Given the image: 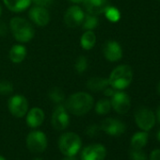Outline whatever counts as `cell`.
I'll list each match as a JSON object with an SVG mask.
<instances>
[{
	"label": "cell",
	"mask_w": 160,
	"mask_h": 160,
	"mask_svg": "<svg viewBox=\"0 0 160 160\" xmlns=\"http://www.w3.org/2000/svg\"><path fill=\"white\" fill-rule=\"evenodd\" d=\"M93 97L84 92L72 93L65 101V108L69 113L74 116H83L89 113L93 108Z\"/></svg>",
	"instance_id": "cell-1"
},
{
	"label": "cell",
	"mask_w": 160,
	"mask_h": 160,
	"mask_svg": "<svg viewBox=\"0 0 160 160\" xmlns=\"http://www.w3.org/2000/svg\"><path fill=\"white\" fill-rule=\"evenodd\" d=\"M133 80V70L129 65L117 66L109 74V86L117 91H122L129 87Z\"/></svg>",
	"instance_id": "cell-2"
},
{
	"label": "cell",
	"mask_w": 160,
	"mask_h": 160,
	"mask_svg": "<svg viewBox=\"0 0 160 160\" xmlns=\"http://www.w3.org/2000/svg\"><path fill=\"white\" fill-rule=\"evenodd\" d=\"M10 28L14 39L22 43L30 42L35 35L32 25L22 17H13L10 22Z\"/></svg>",
	"instance_id": "cell-3"
},
{
	"label": "cell",
	"mask_w": 160,
	"mask_h": 160,
	"mask_svg": "<svg viewBox=\"0 0 160 160\" xmlns=\"http://www.w3.org/2000/svg\"><path fill=\"white\" fill-rule=\"evenodd\" d=\"M58 146L63 155L74 156L82 148V139L73 132H66L58 138Z\"/></svg>",
	"instance_id": "cell-4"
},
{
	"label": "cell",
	"mask_w": 160,
	"mask_h": 160,
	"mask_svg": "<svg viewBox=\"0 0 160 160\" xmlns=\"http://www.w3.org/2000/svg\"><path fill=\"white\" fill-rule=\"evenodd\" d=\"M28 149L33 153H41L47 148V137L42 131L33 130L28 133L26 139Z\"/></svg>",
	"instance_id": "cell-5"
},
{
	"label": "cell",
	"mask_w": 160,
	"mask_h": 160,
	"mask_svg": "<svg viewBox=\"0 0 160 160\" xmlns=\"http://www.w3.org/2000/svg\"><path fill=\"white\" fill-rule=\"evenodd\" d=\"M8 109L12 116L23 118L28 111V101L21 94L13 95L8 101Z\"/></svg>",
	"instance_id": "cell-6"
},
{
	"label": "cell",
	"mask_w": 160,
	"mask_h": 160,
	"mask_svg": "<svg viewBox=\"0 0 160 160\" xmlns=\"http://www.w3.org/2000/svg\"><path fill=\"white\" fill-rule=\"evenodd\" d=\"M135 121L138 128L142 131H150L155 123V116L153 112L147 108H139L135 113Z\"/></svg>",
	"instance_id": "cell-7"
},
{
	"label": "cell",
	"mask_w": 160,
	"mask_h": 160,
	"mask_svg": "<svg viewBox=\"0 0 160 160\" xmlns=\"http://www.w3.org/2000/svg\"><path fill=\"white\" fill-rule=\"evenodd\" d=\"M70 123L69 112L62 104L57 105L51 117V124L58 131L65 130Z\"/></svg>",
	"instance_id": "cell-8"
},
{
	"label": "cell",
	"mask_w": 160,
	"mask_h": 160,
	"mask_svg": "<svg viewBox=\"0 0 160 160\" xmlns=\"http://www.w3.org/2000/svg\"><path fill=\"white\" fill-rule=\"evenodd\" d=\"M85 16V12L83 10L76 6H71L67 9V11L64 13V23L68 28H75L77 27H80L83 22Z\"/></svg>",
	"instance_id": "cell-9"
},
{
	"label": "cell",
	"mask_w": 160,
	"mask_h": 160,
	"mask_svg": "<svg viewBox=\"0 0 160 160\" xmlns=\"http://www.w3.org/2000/svg\"><path fill=\"white\" fill-rule=\"evenodd\" d=\"M111 108L119 114H126L131 108V101L128 94L122 91H116L111 96Z\"/></svg>",
	"instance_id": "cell-10"
},
{
	"label": "cell",
	"mask_w": 160,
	"mask_h": 160,
	"mask_svg": "<svg viewBox=\"0 0 160 160\" xmlns=\"http://www.w3.org/2000/svg\"><path fill=\"white\" fill-rule=\"evenodd\" d=\"M100 128L101 131L112 137H119L126 130L125 124L122 121L114 118H107L103 120L100 124Z\"/></svg>",
	"instance_id": "cell-11"
},
{
	"label": "cell",
	"mask_w": 160,
	"mask_h": 160,
	"mask_svg": "<svg viewBox=\"0 0 160 160\" xmlns=\"http://www.w3.org/2000/svg\"><path fill=\"white\" fill-rule=\"evenodd\" d=\"M106 156L107 149L100 143L90 144L81 152V160H105Z\"/></svg>",
	"instance_id": "cell-12"
},
{
	"label": "cell",
	"mask_w": 160,
	"mask_h": 160,
	"mask_svg": "<svg viewBox=\"0 0 160 160\" xmlns=\"http://www.w3.org/2000/svg\"><path fill=\"white\" fill-rule=\"evenodd\" d=\"M29 19L39 27H45L50 22V13L45 7L34 6L28 12Z\"/></svg>",
	"instance_id": "cell-13"
},
{
	"label": "cell",
	"mask_w": 160,
	"mask_h": 160,
	"mask_svg": "<svg viewBox=\"0 0 160 160\" xmlns=\"http://www.w3.org/2000/svg\"><path fill=\"white\" fill-rule=\"evenodd\" d=\"M103 54L108 61L116 62L122 58V49L116 41H108L103 46Z\"/></svg>",
	"instance_id": "cell-14"
},
{
	"label": "cell",
	"mask_w": 160,
	"mask_h": 160,
	"mask_svg": "<svg viewBox=\"0 0 160 160\" xmlns=\"http://www.w3.org/2000/svg\"><path fill=\"white\" fill-rule=\"evenodd\" d=\"M83 6L87 13L99 15L110 6V0H84Z\"/></svg>",
	"instance_id": "cell-15"
},
{
	"label": "cell",
	"mask_w": 160,
	"mask_h": 160,
	"mask_svg": "<svg viewBox=\"0 0 160 160\" xmlns=\"http://www.w3.org/2000/svg\"><path fill=\"white\" fill-rule=\"evenodd\" d=\"M45 114L43 110L40 108H32L27 113V124L30 128H38L44 122Z\"/></svg>",
	"instance_id": "cell-16"
},
{
	"label": "cell",
	"mask_w": 160,
	"mask_h": 160,
	"mask_svg": "<svg viewBox=\"0 0 160 160\" xmlns=\"http://www.w3.org/2000/svg\"><path fill=\"white\" fill-rule=\"evenodd\" d=\"M109 86L108 79L101 76H93L91 77L87 81V88L88 90L93 92H104L106 88Z\"/></svg>",
	"instance_id": "cell-17"
},
{
	"label": "cell",
	"mask_w": 160,
	"mask_h": 160,
	"mask_svg": "<svg viewBox=\"0 0 160 160\" xmlns=\"http://www.w3.org/2000/svg\"><path fill=\"white\" fill-rule=\"evenodd\" d=\"M5 6L12 12H22L28 9L32 0H3Z\"/></svg>",
	"instance_id": "cell-18"
},
{
	"label": "cell",
	"mask_w": 160,
	"mask_h": 160,
	"mask_svg": "<svg viewBox=\"0 0 160 160\" xmlns=\"http://www.w3.org/2000/svg\"><path fill=\"white\" fill-rule=\"evenodd\" d=\"M27 48L22 44H14L10 49L9 58L13 63H21L27 57Z\"/></svg>",
	"instance_id": "cell-19"
},
{
	"label": "cell",
	"mask_w": 160,
	"mask_h": 160,
	"mask_svg": "<svg viewBox=\"0 0 160 160\" xmlns=\"http://www.w3.org/2000/svg\"><path fill=\"white\" fill-rule=\"evenodd\" d=\"M96 43V35L92 30H86L80 39V44L84 50H91Z\"/></svg>",
	"instance_id": "cell-20"
},
{
	"label": "cell",
	"mask_w": 160,
	"mask_h": 160,
	"mask_svg": "<svg viewBox=\"0 0 160 160\" xmlns=\"http://www.w3.org/2000/svg\"><path fill=\"white\" fill-rule=\"evenodd\" d=\"M148 133L146 131L137 132L130 141V146L132 149H142L148 142Z\"/></svg>",
	"instance_id": "cell-21"
},
{
	"label": "cell",
	"mask_w": 160,
	"mask_h": 160,
	"mask_svg": "<svg viewBox=\"0 0 160 160\" xmlns=\"http://www.w3.org/2000/svg\"><path fill=\"white\" fill-rule=\"evenodd\" d=\"M99 25V20L96 15L87 13L84 16L83 22L81 24V27L85 30H93L95 29Z\"/></svg>",
	"instance_id": "cell-22"
},
{
	"label": "cell",
	"mask_w": 160,
	"mask_h": 160,
	"mask_svg": "<svg viewBox=\"0 0 160 160\" xmlns=\"http://www.w3.org/2000/svg\"><path fill=\"white\" fill-rule=\"evenodd\" d=\"M48 97L51 102L55 103L56 105L62 104L65 101V94L63 91L59 88H53L48 92Z\"/></svg>",
	"instance_id": "cell-23"
},
{
	"label": "cell",
	"mask_w": 160,
	"mask_h": 160,
	"mask_svg": "<svg viewBox=\"0 0 160 160\" xmlns=\"http://www.w3.org/2000/svg\"><path fill=\"white\" fill-rule=\"evenodd\" d=\"M111 109V103L108 99H101L95 105V112L98 115H106Z\"/></svg>",
	"instance_id": "cell-24"
},
{
	"label": "cell",
	"mask_w": 160,
	"mask_h": 160,
	"mask_svg": "<svg viewBox=\"0 0 160 160\" xmlns=\"http://www.w3.org/2000/svg\"><path fill=\"white\" fill-rule=\"evenodd\" d=\"M88 58L85 56H80L76 58L75 63H74V69L76 72L78 73H83L87 71L88 69Z\"/></svg>",
	"instance_id": "cell-25"
},
{
	"label": "cell",
	"mask_w": 160,
	"mask_h": 160,
	"mask_svg": "<svg viewBox=\"0 0 160 160\" xmlns=\"http://www.w3.org/2000/svg\"><path fill=\"white\" fill-rule=\"evenodd\" d=\"M105 15L106 17L110 21V22H113V23H116L120 20L121 18V12L120 11L115 8V7H111L109 6L106 11H105Z\"/></svg>",
	"instance_id": "cell-26"
},
{
	"label": "cell",
	"mask_w": 160,
	"mask_h": 160,
	"mask_svg": "<svg viewBox=\"0 0 160 160\" xmlns=\"http://www.w3.org/2000/svg\"><path fill=\"white\" fill-rule=\"evenodd\" d=\"M13 85L8 80H0V95H10L13 92Z\"/></svg>",
	"instance_id": "cell-27"
},
{
	"label": "cell",
	"mask_w": 160,
	"mask_h": 160,
	"mask_svg": "<svg viewBox=\"0 0 160 160\" xmlns=\"http://www.w3.org/2000/svg\"><path fill=\"white\" fill-rule=\"evenodd\" d=\"M131 160H147V155L142 149H132L129 152Z\"/></svg>",
	"instance_id": "cell-28"
},
{
	"label": "cell",
	"mask_w": 160,
	"mask_h": 160,
	"mask_svg": "<svg viewBox=\"0 0 160 160\" xmlns=\"http://www.w3.org/2000/svg\"><path fill=\"white\" fill-rule=\"evenodd\" d=\"M101 131L100 125L97 124H90L87 128H86V134L90 137V138H95L99 135Z\"/></svg>",
	"instance_id": "cell-29"
},
{
	"label": "cell",
	"mask_w": 160,
	"mask_h": 160,
	"mask_svg": "<svg viewBox=\"0 0 160 160\" xmlns=\"http://www.w3.org/2000/svg\"><path fill=\"white\" fill-rule=\"evenodd\" d=\"M54 0H32V2L36 6H42V7H47L53 3Z\"/></svg>",
	"instance_id": "cell-30"
},
{
	"label": "cell",
	"mask_w": 160,
	"mask_h": 160,
	"mask_svg": "<svg viewBox=\"0 0 160 160\" xmlns=\"http://www.w3.org/2000/svg\"><path fill=\"white\" fill-rule=\"evenodd\" d=\"M8 33V26L7 24L2 21V20H0V36L1 37H4L6 36Z\"/></svg>",
	"instance_id": "cell-31"
},
{
	"label": "cell",
	"mask_w": 160,
	"mask_h": 160,
	"mask_svg": "<svg viewBox=\"0 0 160 160\" xmlns=\"http://www.w3.org/2000/svg\"><path fill=\"white\" fill-rule=\"evenodd\" d=\"M150 160H160V149H155L151 152Z\"/></svg>",
	"instance_id": "cell-32"
},
{
	"label": "cell",
	"mask_w": 160,
	"mask_h": 160,
	"mask_svg": "<svg viewBox=\"0 0 160 160\" xmlns=\"http://www.w3.org/2000/svg\"><path fill=\"white\" fill-rule=\"evenodd\" d=\"M116 91H117V90L113 89L112 87H111V88L108 87V88H106V89L104 90V94H105L107 97H111V96L115 93Z\"/></svg>",
	"instance_id": "cell-33"
},
{
	"label": "cell",
	"mask_w": 160,
	"mask_h": 160,
	"mask_svg": "<svg viewBox=\"0 0 160 160\" xmlns=\"http://www.w3.org/2000/svg\"><path fill=\"white\" fill-rule=\"evenodd\" d=\"M83 1H84V0H70V2H72V3L74 4V5L81 4V3H83Z\"/></svg>",
	"instance_id": "cell-34"
},
{
	"label": "cell",
	"mask_w": 160,
	"mask_h": 160,
	"mask_svg": "<svg viewBox=\"0 0 160 160\" xmlns=\"http://www.w3.org/2000/svg\"><path fill=\"white\" fill-rule=\"evenodd\" d=\"M62 160H78L75 156H65Z\"/></svg>",
	"instance_id": "cell-35"
},
{
	"label": "cell",
	"mask_w": 160,
	"mask_h": 160,
	"mask_svg": "<svg viewBox=\"0 0 160 160\" xmlns=\"http://www.w3.org/2000/svg\"><path fill=\"white\" fill-rule=\"evenodd\" d=\"M156 116H157V119H158V122H160V107L157 108V112H156Z\"/></svg>",
	"instance_id": "cell-36"
},
{
	"label": "cell",
	"mask_w": 160,
	"mask_h": 160,
	"mask_svg": "<svg viewBox=\"0 0 160 160\" xmlns=\"http://www.w3.org/2000/svg\"><path fill=\"white\" fill-rule=\"evenodd\" d=\"M156 137H157V139H158V141L160 142V130L158 131V133H157V136H156Z\"/></svg>",
	"instance_id": "cell-37"
},
{
	"label": "cell",
	"mask_w": 160,
	"mask_h": 160,
	"mask_svg": "<svg viewBox=\"0 0 160 160\" xmlns=\"http://www.w3.org/2000/svg\"><path fill=\"white\" fill-rule=\"evenodd\" d=\"M157 91H158V93L160 94V81L158 83V86H157Z\"/></svg>",
	"instance_id": "cell-38"
},
{
	"label": "cell",
	"mask_w": 160,
	"mask_h": 160,
	"mask_svg": "<svg viewBox=\"0 0 160 160\" xmlns=\"http://www.w3.org/2000/svg\"><path fill=\"white\" fill-rule=\"evenodd\" d=\"M0 160H6V158L3 156V155H1V154H0Z\"/></svg>",
	"instance_id": "cell-39"
},
{
	"label": "cell",
	"mask_w": 160,
	"mask_h": 160,
	"mask_svg": "<svg viewBox=\"0 0 160 160\" xmlns=\"http://www.w3.org/2000/svg\"><path fill=\"white\" fill-rule=\"evenodd\" d=\"M33 160H43L42 158H41V157H36V158H34Z\"/></svg>",
	"instance_id": "cell-40"
},
{
	"label": "cell",
	"mask_w": 160,
	"mask_h": 160,
	"mask_svg": "<svg viewBox=\"0 0 160 160\" xmlns=\"http://www.w3.org/2000/svg\"><path fill=\"white\" fill-rule=\"evenodd\" d=\"M1 14H2V8L0 6V16H1Z\"/></svg>",
	"instance_id": "cell-41"
},
{
	"label": "cell",
	"mask_w": 160,
	"mask_h": 160,
	"mask_svg": "<svg viewBox=\"0 0 160 160\" xmlns=\"http://www.w3.org/2000/svg\"><path fill=\"white\" fill-rule=\"evenodd\" d=\"M159 1H160V0H159Z\"/></svg>",
	"instance_id": "cell-42"
}]
</instances>
